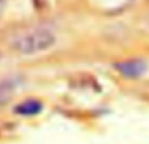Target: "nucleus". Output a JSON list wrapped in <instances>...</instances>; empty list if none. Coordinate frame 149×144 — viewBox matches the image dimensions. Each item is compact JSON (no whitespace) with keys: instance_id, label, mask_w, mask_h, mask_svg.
I'll return each mask as SVG.
<instances>
[{"instance_id":"obj_1","label":"nucleus","mask_w":149,"mask_h":144,"mask_svg":"<svg viewBox=\"0 0 149 144\" xmlns=\"http://www.w3.org/2000/svg\"><path fill=\"white\" fill-rule=\"evenodd\" d=\"M56 42V37L50 29L36 28L16 37L13 41V49L20 54L30 55L51 49Z\"/></svg>"},{"instance_id":"obj_3","label":"nucleus","mask_w":149,"mask_h":144,"mask_svg":"<svg viewBox=\"0 0 149 144\" xmlns=\"http://www.w3.org/2000/svg\"><path fill=\"white\" fill-rule=\"evenodd\" d=\"M42 109H43V105L38 100H26L16 106L15 111L20 115H36V114L41 113Z\"/></svg>"},{"instance_id":"obj_5","label":"nucleus","mask_w":149,"mask_h":144,"mask_svg":"<svg viewBox=\"0 0 149 144\" xmlns=\"http://www.w3.org/2000/svg\"><path fill=\"white\" fill-rule=\"evenodd\" d=\"M0 57H1V54H0Z\"/></svg>"},{"instance_id":"obj_2","label":"nucleus","mask_w":149,"mask_h":144,"mask_svg":"<svg viewBox=\"0 0 149 144\" xmlns=\"http://www.w3.org/2000/svg\"><path fill=\"white\" fill-rule=\"evenodd\" d=\"M115 70L120 72L123 76L130 77V79H136L147 71V63L141 59H131L126 62L115 63Z\"/></svg>"},{"instance_id":"obj_4","label":"nucleus","mask_w":149,"mask_h":144,"mask_svg":"<svg viewBox=\"0 0 149 144\" xmlns=\"http://www.w3.org/2000/svg\"><path fill=\"white\" fill-rule=\"evenodd\" d=\"M3 7H4V0H0V12H1Z\"/></svg>"}]
</instances>
